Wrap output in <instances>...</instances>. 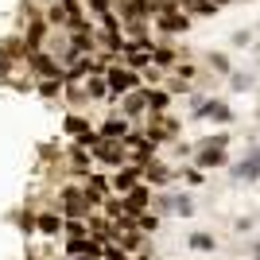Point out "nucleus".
Wrapping results in <instances>:
<instances>
[{"instance_id":"aec40b11","label":"nucleus","mask_w":260,"mask_h":260,"mask_svg":"<svg viewBox=\"0 0 260 260\" xmlns=\"http://www.w3.org/2000/svg\"><path fill=\"white\" fill-rule=\"evenodd\" d=\"M214 4H229V0H214Z\"/></svg>"},{"instance_id":"20e7f679","label":"nucleus","mask_w":260,"mask_h":260,"mask_svg":"<svg viewBox=\"0 0 260 260\" xmlns=\"http://www.w3.org/2000/svg\"><path fill=\"white\" fill-rule=\"evenodd\" d=\"M62 198H66V214H70V217H78L82 210L89 206V198H86V194H78V190H66Z\"/></svg>"},{"instance_id":"f03ea898","label":"nucleus","mask_w":260,"mask_h":260,"mask_svg":"<svg viewBox=\"0 0 260 260\" xmlns=\"http://www.w3.org/2000/svg\"><path fill=\"white\" fill-rule=\"evenodd\" d=\"M109 86L117 89V93L120 89H132L136 86V74H128V70H109Z\"/></svg>"},{"instance_id":"0eeeda50","label":"nucleus","mask_w":260,"mask_h":260,"mask_svg":"<svg viewBox=\"0 0 260 260\" xmlns=\"http://www.w3.org/2000/svg\"><path fill=\"white\" fill-rule=\"evenodd\" d=\"M217 163H225V148H206L198 155V167H217Z\"/></svg>"},{"instance_id":"7ed1b4c3","label":"nucleus","mask_w":260,"mask_h":260,"mask_svg":"<svg viewBox=\"0 0 260 260\" xmlns=\"http://www.w3.org/2000/svg\"><path fill=\"white\" fill-rule=\"evenodd\" d=\"M136 179H140V167H128V171H117L113 186L117 190H136Z\"/></svg>"},{"instance_id":"f3484780","label":"nucleus","mask_w":260,"mask_h":260,"mask_svg":"<svg viewBox=\"0 0 260 260\" xmlns=\"http://www.w3.org/2000/svg\"><path fill=\"white\" fill-rule=\"evenodd\" d=\"M66 233H70V237H86V225H82V221H70V225H66Z\"/></svg>"},{"instance_id":"dca6fc26","label":"nucleus","mask_w":260,"mask_h":260,"mask_svg":"<svg viewBox=\"0 0 260 260\" xmlns=\"http://www.w3.org/2000/svg\"><path fill=\"white\" fill-rule=\"evenodd\" d=\"M144 105H148V98H140V93H136V98H128V113H140Z\"/></svg>"},{"instance_id":"6e6552de","label":"nucleus","mask_w":260,"mask_h":260,"mask_svg":"<svg viewBox=\"0 0 260 260\" xmlns=\"http://www.w3.org/2000/svg\"><path fill=\"white\" fill-rule=\"evenodd\" d=\"M35 225H39V233H58L62 225V217H54V214H43V217H35Z\"/></svg>"},{"instance_id":"412c9836","label":"nucleus","mask_w":260,"mask_h":260,"mask_svg":"<svg viewBox=\"0 0 260 260\" xmlns=\"http://www.w3.org/2000/svg\"><path fill=\"white\" fill-rule=\"evenodd\" d=\"M256 260H260V245H256Z\"/></svg>"},{"instance_id":"4468645a","label":"nucleus","mask_w":260,"mask_h":260,"mask_svg":"<svg viewBox=\"0 0 260 260\" xmlns=\"http://www.w3.org/2000/svg\"><path fill=\"white\" fill-rule=\"evenodd\" d=\"M152 144L155 140H128V152L132 155H148V152H152Z\"/></svg>"},{"instance_id":"1a4fd4ad","label":"nucleus","mask_w":260,"mask_h":260,"mask_svg":"<svg viewBox=\"0 0 260 260\" xmlns=\"http://www.w3.org/2000/svg\"><path fill=\"white\" fill-rule=\"evenodd\" d=\"M198 113H202V117H214V120H229V117H233V113H229L221 101H210V105H202Z\"/></svg>"},{"instance_id":"ddd939ff","label":"nucleus","mask_w":260,"mask_h":260,"mask_svg":"<svg viewBox=\"0 0 260 260\" xmlns=\"http://www.w3.org/2000/svg\"><path fill=\"white\" fill-rule=\"evenodd\" d=\"M148 175H152V183H167V179H171V171H167L163 163H148Z\"/></svg>"},{"instance_id":"6ab92c4d","label":"nucleus","mask_w":260,"mask_h":260,"mask_svg":"<svg viewBox=\"0 0 260 260\" xmlns=\"http://www.w3.org/2000/svg\"><path fill=\"white\" fill-rule=\"evenodd\" d=\"M78 260H101V256H78Z\"/></svg>"},{"instance_id":"423d86ee","label":"nucleus","mask_w":260,"mask_h":260,"mask_svg":"<svg viewBox=\"0 0 260 260\" xmlns=\"http://www.w3.org/2000/svg\"><path fill=\"white\" fill-rule=\"evenodd\" d=\"M144 206H148V190H144V186L128 190V198H124V210H132V214H136V210H144Z\"/></svg>"},{"instance_id":"f257e3e1","label":"nucleus","mask_w":260,"mask_h":260,"mask_svg":"<svg viewBox=\"0 0 260 260\" xmlns=\"http://www.w3.org/2000/svg\"><path fill=\"white\" fill-rule=\"evenodd\" d=\"M256 175H260V148H252L249 159H241L233 167V179H256Z\"/></svg>"},{"instance_id":"39448f33","label":"nucleus","mask_w":260,"mask_h":260,"mask_svg":"<svg viewBox=\"0 0 260 260\" xmlns=\"http://www.w3.org/2000/svg\"><path fill=\"white\" fill-rule=\"evenodd\" d=\"M98 155H101L105 163H120L124 148H120V140H109V144H98Z\"/></svg>"},{"instance_id":"9b49d317","label":"nucleus","mask_w":260,"mask_h":260,"mask_svg":"<svg viewBox=\"0 0 260 260\" xmlns=\"http://www.w3.org/2000/svg\"><path fill=\"white\" fill-rule=\"evenodd\" d=\"M105 136H109V140H124V136H128V124H124V120H109Z\"/></svg>"},{"instance_id":"9d476101","label":"nucleus","mask_w":260,"mask_h":260,"mask_svg":"<svg viewBox=\"0 0 260 260\" xmlns=\"http://www.w3.org/2000/svg\"><path fill=\"white\" fill-rule=\"evenodd\" d=\"M159 23L167 27V31H186V16H175V12H163Z\"/></svg>"},{"instance_id":"2eb2a0df","label":"nucleus","mask_w":260,"mask_h":260,"mask_svg":"<svg viewBox=\"0 0 260 260\" xmlns=\"http://www.w3.org/2000/svg\"><path fill=\"white\" fill-rule=\"evenodd\" d=\"M148 105H152L155 113H163V109H167V93H148Z\"/></svg>"},{"instance_id":"f8f14e48","label":"nucleus","mask_w":260,"mask_h":260,"mask_svg":"<svg viewBox=\"0 0 260 260\" xmlns=\"http://www.w3.org/2000/svg\"><path fill=\"white\" fill-rule=\"evenodd\" d=\"M190 249L210 252V249H214V237H210V233H194V237H190Z\"/></svg>"},{"instance_id":"a211bd4d","label":"nucleus","mask_w":260,"mask_h":260,"mask_svg":"<svg viewBox=\"0 0 260 260\" xmlns=\"http://www.w3.org/2000/svg\"><path fill=\"white\" fill-rule=\"evenodd\" d=\"M101 256H105V260H124V249H105Z\"/></svg>"}]
</instances>
